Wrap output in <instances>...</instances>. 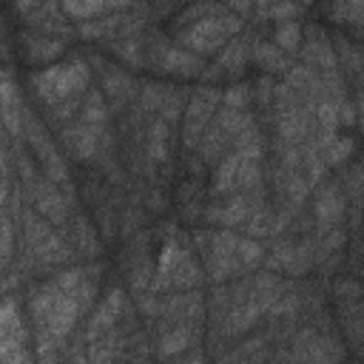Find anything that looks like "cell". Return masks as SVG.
<instances>
[{
    "instance_id": "cell-1",
    "label": "cell",
    "mask_w": 364,
    "mask_h": 364,
    "mask_svg": "<svg viewBox=\"0 0 364 364\" xmlns=\"http://www.w3.org/2000/svg\"><path fill=\"white\" fill-rule=\"evenodd\" d=\"M219 11V9H216ZM205 14L202 20H193L191 28L185 31V43L193 54H213V51H222L225 48V40L230 34H236L242 28V20L239 17H225V14Z\"/></svg>"
},
{
    "instance_id": "cell-2",
    "label": "cell",
    "mask_w": 364,
    "mask_h": 364,
    "mask_svg": "<svg viewBox=\"0 0 364 364\" xmlns=\"http://www.w3.org/2000/svg\"><path fill=\"white\" fill-rule=\"evenodd\" d=\"M31 82H34L40 100L54 105V102L65 100L68 94H77L85 85V65L80 60H74L71 65H51L46 71L34 74Z\"/></svg>"
},
{
    "instance_id": "cell-3",
    "label": "cell",
    "mask_w": 364,
    "mask_h": 364,
    "mask_svg": "<svg viewBox=\"0 0 364 364\" xmlns=\"http://www.w3.org/2000/svg\"><path fill=\"white\" fill-rule=\"evenodd\" d=\"M156 65H159L162 71L191 77V74H196V71H199V57H196L193 51L179 48V46H165V48H162V54H159V60H156Z\"/></svg>"
},
{
    "instance_id": "cell-4",
    "label": "cell",
    "mask_w": 364,
    "mask_h": 364,
    "mask_svg": "<svg viewBox=\"0 0 364 364\" xmlns=\"http://www.w3.org/2000/svg\"><path fill=\"white\" fill-rule=\"evenodd\" d=\"M304 60L310 63V68H321L324 74H333L336 71V57H333V48L327 46V37L321 31H310L307 34V43H304Z\"/></svg>"
},
{
    "instance_id": "cell-5",
    "label": "cell",
    "mask_w": 364,
    "mask_h": 364,
    "mask_svg": "<svg viewBox=\"0 0 364 364\" xmlns=\"http://www.w3.org/2000/svg\"><path fill=\"white\" fill-rule=\"evenodd\" d=\"M34 202H37V210L46 219H51V222H63L65 219V202H63L60 191L51 188L48 182H43V185L34 188Z\"/></svg>"
},
{
    "instance_id": "cell-6",
    "label": "cell",
    "mask_w": 364,
    "mask_h": 364,
    "mask_svg": "<svg viewBox=\"0 0 364 364\" xmlns=\"http://www.w3.org/2000/svg\"><path fill=\"white\" fill-rule=\"evenodd\" d=\"M344 213V196L336 185H324L318 191V199H316V216L321 222H338Z\"/></svg>"
},
{
    "instance_id": "cell-7",
    "label": "cell",
    "mask_w": 364,
    "mask_h": 364,
    "mask_svg": "<svg viewBox=\"0 0 364 364\" xmlns=\"http://www.w3.org/2000/svg\"><path fill=\"white\" fill-rule=\"evenodd\" d=\"M65 139L71 142V151H74L80 159H88V156H94V151H97V125L82 122V125L65 131Z\"/></svg>"
},
{
    "instance_id": "cell-8",
    "label": "cell",
    "mask_w": 364,
    "mask_h": 364,
    "mask_svg": "<svg viewBox=\"0 0 364 364\" xmlns=\"http://www.w3.org/2000/svg\"><path fill=\"white\" fill-rule=\"evenodd\" d=\"M239 168H242V156L239 154H228L222 156L219 168H216V176H213V191L225 193V191H233L239 185Z\"/></svg>"
},
{
    "instance_id": "cell-9",
    "label": "cell",
    "mask_w": 364,
    "mask_h": 364,
    "mask_svg": "<svg viewBox=\"0 0 364 364\" xmlns=\"http://www.w3.org/2000/svg\"><path fill=\"white\" fill-rule=\"evenodd\" d=\"M28 46V57L34 60V63H43V60H51L54 54H60L63 51V43L60 40H51V37H46V34H34V37H28L26 40Z\"/></svg>"
},
{
    "instance_id": "cell-10",
    "label": "cell",
    "mask_w": 364,
    "mask_h": 364,
    "mask_svg": "<svg viewBox=\"0 0 364 364\" xmlns=\"http://www.w3.org/2000/svg\"><path fill=\"white\" fill-rule=\"evenodd\" d=\"M273 40H276V46L284 48V51H296L299 43H301V26H299L296 20H279V26H276V31H273Z\"/></svg>"
},
{
    "instance_id": "cell-11",
    "label": "cell",
    "mask_w": 364,
    "mask_h": 364,
    "mask_svg": "<svg viewBox=\"0 0 364 364\" xmlns=\"http://www.w3.org/2000/svg\"><path fill=\"white\" fill-rule=\"evenodd\" d=\"M188 344H191V330H188V327H176V330H171V333H165V336L159 338L156 353H159V355H176V353H182Z\"/></svg>"
},
{
    "instance_id": "cell-12",
    "label": "cell",
    "mask_w": 364,
    "mask_h": 364,
    "mask_svg": "<svg viewBox=\"0 0 364 364\" xmlns=\"http://www.w3.org/2000/svg\"><path fill=\"white\" fill-rule=\"evenodd\" d=\"M242 63H245V43H242V40H230V43L219 51L216 68H233V71H239Z\"/></svg>"
},
{
    "instance_id": "cell-13",
    "label": "cell",
    "mask_w": 364,
    "mask_h": 364,
    "mask_svg": "<svg viewBox=\"0 0 364 364\" xmlns=\"http://www.w3.org/2000/svg\"><path fill=\"white\" fill-rule=\"evenodd\" d=\"M253 57H256V63L264 65L267 71H279V68H284V57L279 54V48H276L273 43H256Z\"/></svg>"
},
{
    "instance_id": "cell-14",
    "label": "cell",
    "mask_w": 364,
    "mask_h": 364,
    "mask_svg": "<svg viewBox=\"0 0 364 364\" xmlns=\"http://www.w3.org/2000/svg\"><path fill=\"white\" fill-rule=\"evenodd\" d=\"M82 117L88 125H100L105 119V102H102V94L100 91H91L85 97V108H82Z\"/></svg>"
},
{
    "instance_id": "cell-15",
    "label": "cell",
    "mask_w": 364,
    "mask_h": 364,
    "mask_svg": "<svg viewBox=\"0 0 364 364\" xmlns=\"http://www.w3.org/2000/svg\"><path fill=\"white\" fill-rule=\"evenodd\" d=\"M333 293L338 296V301L353 304V301H361L364 287H361V282H355V279H338L336 287H333Z\"/></svg>"
},
{
    "instance_id": "cell-16",
    "label": "cell",
    "mask_w": 364,
    "mask_h": 364,
    "mask_svg": "<svg viewBox=\"0 0 364 364\" xmlns=\"http://www.w3.org/2000/svg\"><path fill=\"white\" fill-rule=\"evenodd\" d=\"M63 9L68 14H74V17H94V14H105L111 9H125V6H111V3H65Z\"/></svg>"
},
{
    "instance_id": "cell-17",
    "label": "cell",
    "mask_w": 364,
    "mask_h": 364,
    "mask_svg": "<svg viewBox=\"0 0 364 364\" xmlns=\"http://www.w3.org/2000/svg\"><path fill=\"white\" fill-rule=\"evenodd\" d=\"M236 256L242 259V264H259L264 259V250H262V245L256 239H239Z\"/></svg>"
},
{
    "instance_id": "cell-18",
    "label": "cell",
    "mask_w": 364,
    "mask_h": 364,
    "mask_svg": "<svg viewBox=\"0 0 364 364\" xmlns=\"http://www.w3.org/2000/svg\"><path fill=\"white\" fill-rule=\"evenodd\" d=\"M350 151H353V139H350V136H344V139H333V145L327 148V162L338 165V162H344V159L350 156Z\"/></svg>"
},
{
    "instance_id": "cell-19",
    "label": "cell",
    "mask_w": 364,
    "mask_h": 364,
    "mask_svg": "<svg viewBox=\"0 0 364 364\" xmlns=\"http://www.w3.org/2000/svg\"><path fill=\"white\" fill-rule=\"evenodd\" d=\"M330 11L347 17L350 23H364V3H344V6H333Z\"/></svg>"
},
{
    "instance_id": "cell-20",
    "label": "cell",
    "mask_w": 364,
    "mask_h": 364,
    "mask_svg": "<svg viewBox=\"0 0 364 364\" xmlns=\"http://www.w3.org/2000/svg\"><path fill=\"white\" fill-rule=\"evenodd\" d=\"M247 100H250V88H245V85H233V88H228V94H225V102H228L233 111L242 108Z\"/></svg>"
},
{
    "instance_id": "cell-21",
    "label": "cell",
    "mask_w": 364,
    "mask_h": 364,
    "mask_svg": "<svg viewBox=\"0 0 364 364\" xmlns=\"http://www.w3.org/2000/svg\"><path fill=\"white\" fill-rule=\"evenodd\" d=\"M273 282H276V279H270V276H267V279H259V287H264V284H273ZM276 290H279V287H273V290H270V296H273ZM262 296H264V293H262ZM264 301H267V296L262 299V304H264ZM273 301H276V296H273Z\"/></svg>"
},
{
    "instance_id": "cell-22",
    "label": "cell",
    "mask_w": 364,
    "mask_h": 364,
    "mask_svg": "<svg viewBox=\"0 0 364 364\" xmlns=\"http://www.w3.org/2000/svg\"><path fill=\"white\" fill-rule=\"evenodd\" d=\"M199 361H202V355H199V353H193L191 358H185V361H179V364H199Z\"/></svg>"
},
{
    "instance_id": "cell-23",
    "label": "cell",
    "mask_w": 364,
    "mask_h": 364,
    "mask_svg": "<svg viewBox=\"0 0 364 364\" xmlns=\"http://www.w3.org/2000/svg\"><path fill=\"white\" fill-rule=\"evenodd\" d=\"M361 279H364V264H361Z\"/></svg>"
},
{
    "instance_id": "cell-24",
    "label": "cell",
    "mask_w": 364,
    "mask_h": 364,
    "mask_svg": "<svg viewBox=\"0 0 364 364\" xmlns=\"http://www.w3.org/2000/svg\"><path fill=\"white\" fill-rule=\"evenodd\" d=\"M361 171H364V168H361Z\"/></svg>"
}]
</instances>
